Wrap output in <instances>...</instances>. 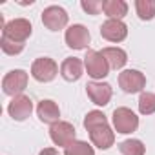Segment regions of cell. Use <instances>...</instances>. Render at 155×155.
<instances>
[{
	"mask_svg": "<svg viewBox=\"0 0 155 155\" xmlns=\"http://www.w3.org/2000/svg\"><path fill=\"white\" fill-rule=\"evenodd\" d=\"M38 155H60V153H58L55 148H44V150H42Z\"/></svg>",
	"mask_w": 155,
	"mask_h": 155,
	"instance_id": "obj_24",
	"label": "cell"
},
{
	"mask_svg": "<svg viewBox=\"0 0 155 155\" xmlns=\"http://www.w3.org/2000/svg\"><path fill=\"white\" fill-rule=\"evenodd\" d=\"M139 111L142 115H151L155 113V93L142 91L139 97Z\"/></svg>",
	"mask_w": 155,
	"mask_h": 155,
	"instance_id": "obj_21",
	"label": "cell"
},
{
	"mask_svg": "<svg viewBox=\"0 0 155 155\" xmlns=\"http://www.w3.org/2000/svg\"><path fill=\"white\" fill-rule=\"evenodd\" d=\"M28 88V73L24 69H11L2 79V90L6 95L18 97Z\"/></svg>",
	"mask_w": 155,
	"mask_h": 155,
	"instance_id": "obj_4",
	"label": "cell"
},
{
	"mask_svg": "<svg viewBox=\"0 0 155 155\" xmlns=\"http://www.w3.org/2000/svg\"><path fill=\"white\" fill-rule=\"evenodd\" d=\"M119 86L124 93H142L146 86V77L139 69H124L119 75Z\"/></svg>",
	"mask_w": 155,
	"mask_h": 155,
	"instance_id": "obj_7",
	"label": "cell"
},
{
	"mask_svg": "<svg viewBox=\"0 0 155 155\" xmlns=\"http://www.w3.org/2000/svg\"><path fill=\"white\" fill-rule=\"evenodd\" d=\"M64 155H95V150L86 140H75L64 148Z\"/></svg>",
	"mask_w": 155,
	"mask_h": 155,
	"instance_id": "obj_19",
	"label": "cell"
},
{
	"mask_svg": "<svg viewBox=\"0 0 155 155\" xmlns=\"http://www.w3.org/2000/svg\"><path fill=\"white\" fill-rule=\"evenodd\" d=\"M119 151L122 155H144L146 146L139 139H126V140L119 142Z\"/></svg>",
	"mask_w": 155,
	"mask_h": 155,
	"instance_id": "obj_18",
	"label": "cell"
},
{
	"mask_svg": "<svg viewBox=\"0 0 155 155\" xmlns=\"http://www.w3.org/2000/svg\"><path fill=\"white\" fill-rule=\"evenodd\" d=\"M58 73V64L49 57H40L31 64V77L38 82H51Z\"/></svg>",
	"mask_w": 155,
	"mask_h": 155,
	"instance_id": "obj_6",
	"label": "cell"
},
{
	"mask_svg": "<svg viewBox=\"0 0 155 155\" xmlns=\"http://www.w3.org/2000/svg\"><path fill=\"white\" fill-rule=\"evenodd\" d=\"M101 37L108 42H122L128 37V26L122 20H106L101 26Z\"/></svg>",
	"mask_w": 155,
	"mask_h": 155,
	"instance_id": "obj_13",
	"label": "cell"
},
{
	"mask_svg": "<svg viewBox=\"0 0 155 155\" xmlns=\"http://www.w3.org/2000/svg\"><path fill=\"white\" fill-rule=\"evenodd\" d=\"M111 120H113V128L117 133H133L137 128H139V117L130 110V108H117L113 110V115H111Z\"/></svg>",
	"mask_w": 155,
	"mask_h": 155,
	"instance_id": "obj_3",
	"label": "cell"
},
{
	"mask_svg": "<svg viewBox=\"0 0 155 155\" xmlns=\"http://www.w3.org/2000/svg\"><path fill=\"white\" fill-rule=\"evenodd\" d=\"M84 68L88 71V75L91 79H104L110 73V66L106 62V58L102 57L101 51L95 49H88L86 57H84Z\"/></svg>",
	"mask_w": 155,
	"mask_h": 155,
	"instance_id": "obj_5",
	"label": "cell"
},
{
	"mask_svg": "<svg viewBox=\"0 0 155 155\" xmlns=\"http://www.w3.org/2000/svg\"><path fill=\"white\" fill-rule=\"evenodd\" d=\"M68 13L64 8L60 6H49L42 11V24L49 29V31H60L68 26Z\"/></svg>",
	"mask_w": 155,
	"mask_h": 155,
	"instance_id": "obj_8",
	"label": "cell"
},
{
	"mask_svg": "<svg viewBox=\"0 0 155 155\" xmlns=\"http://www.w3.org/2000/svg\"><path fill=\"white\" fill-rule=\"evenodd\" d=\"M31 31H33V28L28 18H13L2 28V37L13 40L17 44H24L31 37Z\"/></svg>",
	"mask_w": 155,
	"mask_h": 155,
	"instance_id": "obj_2",
	"label": "cell"
},
{
	"mask_svg": "<svg viewBox=\"0 0 155 155\" xmlns=\"http://www.w3.org/2000/svg\"><path fill=\"white\" fill-rule=\"evenodd\" d=\"M75 135H77L75 126L71 122H66V120H58L49 128V137L57 146L68 148L71 142H75Z\"/></svg>",
	"mask_w": 155,
	"mask_h": 155,
	"instance_id": "obj_9",
	"label": "cell"
},
{
	"mask_svg": "<svg viewBox=\"0 0 155 155\" xmlns=\"http://www.w3.org/2000/svg\"><path fill=\"white\" fill-rule=\"evenodd\" d=\"M33 111V101L28 97V95H18V97H13V101L9 102L8 106V113L13 120H26Z\"/></svg>",
	"mask_w": 155,
	"mask_h": 155,
	"instance_id": "obj_11",
	"label": "cell"
},
{
	"mask_svg": "<svg viewBox=\"0 0 155 155\" xmlns=\"http://www.w3.org/2000/svg\"><path fill=\"white\" fill-rule=\"evenodd\" d=\"M82 71H84V62L81 58H77V57H68L60 64V75L68 82L79 81L82 77Z\"/></svg>",
	"mask_w": 155,
	"mask_h": 155,
	"instance_id": "obj_14",
	"label": "cell"
},
{
	"mask_svg": "<svg viewBox=\"0 0 155 155\" xmlns=\"http://www.w3.org/2000/svg\"><path fill=\"white\" fill-rule=\"evenodd\" d=\"M64 38H66V44L71 49H86L88 44H90V40H91V35H90V31H88L86 26L73 24V26H69L66 29Z\"/></svg>",
	"mask_w": 155,
	"mask_h": 155,
	"instance_id": "obj_10",
	"label": "cell"
},
{
	"mask_svg": "<svg viewBox=\"0 0 155 155\" xmlns=\"http://www.w3.org/2000/svg\"><path fill=\"white\" fill-rule=\"evenodd\" d=\"M37 115H38V119L44 122V124H55V122H58V119H60V110H58V106H57V102H53V101H49V99H44V101H40L38 102V106H37Z\"/></svg>",
	"mask_w": 155,
	"mask_h": 155,
	"instance_id": "obj_15",
	"label": "cell"
},
{
	"mask_svg": "<svg viewBox=\"0 0 155 155\" xmlns=\"http://www.w3.org/2000/svg\"><path fill=\"white\" fill-rule=\"evenodd\" d=\"M101 53H102V57L106 58V62L111 69H120L128 62V55L122 48H104Z\"/></svg>",
	"mask_w": 155,
	"mask_h": 155,
	"instance_id": "obj_17",
	"label": "cell"
},
{
	"mask_svg": "<svg viewBox=\"0 0 155 155\" xmlns=\"http://www.w3.org/2000/svg\"><path fill=\"white\" fill-rule=\"evenodd\" d=\"M135 9L140 20H151L155 17V0H137Z\"/></svg>",
	"mask_w": 155,
	"mask_h": 155,
	"instance_id": "obj_20",
	"label": "cell"
},
{
	"mask_svg": "<svg viewBox=\"0 0 155 155\" xmlns=\"http://www.w3.org/2000/svg\"><path fill=\"white\" fill-rule=\"evenodd\" d=\"M102 11L110 20H122L128 15V4L124 0H106L102 4Z\"/></svg>",
	"mask_w": 155,
	"mask_h": 155,
	"instance_id": "obj_16",
	"label": "cell"
},
{
	"mask_svg": "<svg viewBox=\"0 0 155 155\" xmlns=\"http://www.w3.org/2000/svg\"><path fill=\"white\" fill-rule=\"evenodd\" d=\"M102 4L101 0H82L81 2V8L88 13V15H99L102 11Z\"/></svg>",
	"mask_w": 155,
	"mask_h": 155,
	"instance_id": "obj_23",
	"label": "cell"
},
{
	"mask_svg": "<svg viewBox=\"0 0 155 155\" xmlns=\"http://www.w3.org/2000/svg\"><path fill=\"white\" fill-rule=\"evenodd\" d=\"M86 93L90 101L97 106H106L111 101L113 90L108 82H88L86 84Z\"/></svg>",
	"mask_w": 155,
	"mask_h": 155,
	"instance_id": "obj_12",
	"label": "cell"
},
{
	"mask_svg": "<svg viewBox=\"0 0 155 155\" xmlns=\"http://www.w3.org/2000/svg\"><path fill=\"white\" fill-rule=\"evenodd\" d=\"M0 48H2V51L6 53V55H18L22 49H24V44H17V42H13V40H9V38H0Z\"/></svg>",
	"mask_w": 155,
	"mask_h": 155,
	"instance_id": "obj_22",
	"label": "cell"
},
{
	"mask_svg": "<svg viewBox=\"0 0 155 155\" xmlns=\"http://www.w3.org/2000/svg\"><path fill=\"white\" fill-rule=\"evenodd\" d=\"M84 128L88 130L93 146H97L101 150H108L113 146L115 131L110 128L108 119L102 111H99V110L88 111V115L84 117Z\"/></svg>",
	"mask_w": 155,
	"mask_h": 155,
	"instance_id": "obj_1",
	"label": "cell"
}]
</instances>
